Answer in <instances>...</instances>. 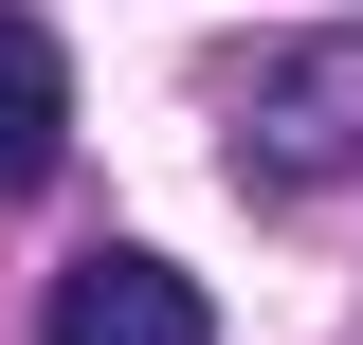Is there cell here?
<instances>
[{
  "mask_svg": "<svg viewBox=\"0 0 363 345\" xmlns=\"http://www.w3.org/2000/svg\"><path fill=\"white\" fill-rule=\"evenodd\" d=\"M55 164H73V55L37 0H0V200H37Z\"/></svg>",
  "mask_w": 363,
  "mask_h": 345,
  "instance_id": "3",
  "label": "cell"
},
{
  "mask_svg": "<svg viewBox=\"0 0 363 345\" xmlns=\"http://www.w3.org/2000/svg\"><path fill=\"white\" fill-rule=\"evenodd\" d=\"M37 345H218V309H200V273L164 255H73L37 309Z\"/></svg>",
  "mask_w": 363,
  "mask_h": 345,
  "instance_id": "2",
  "label": "cell"
},
{
  "mask_svg": "<svg viewBox=\"0 0 363 345\" xmlns=\"http://www.w3.org/2000/svg\"><path fill=\"white\" fill-rule=\"evenodd\" d=\"M363 146V37H309L255 73V128H236V182H327Z\"/></svg>",
  "mask_w": 363,
  "mask_h": 345,
  "instance_id": "1",
  "label": "cell"
}]
</instances>
